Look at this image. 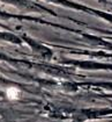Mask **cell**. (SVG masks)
I'll return each mask as SVG.
<instances>
[{"mask_svg": "<svg viewBox=\"0 0 112 122\" xmlns=\"http://www.w3.org/2000/svg\"><path fill=\"white\" fill-rule=\"evenodd\" d=\"M20 94H21V92L16 87H9L6 90V97L9 100H18L20 98Z\"/></svg>", "mask_w": 112, "mask_h": 122, "instance_id": "obj_1", "label": "cell"}]
</instances>
